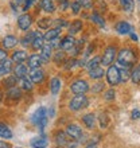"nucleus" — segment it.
Returning <instances> with one entry per match:
<instances>
[{
	"label": "nucleus",
	"mask_w": 140,
	"mask_h": 148,
	"mask_svg": "<svg viewBox=\"0 0 140 148\" xmlns=\"http://www.w3.org/2000/svg\"><path fill=\"white\" fill-rule=\"evenodd\" d=\"M0 137L4 139V140H10L12 137L11 129L8 128L5 124H3V123H0Z\"/></svg>",
	"instance_id": "nucleus-25"
},
{
	"label": "nucleus",
	"mask_w": 140,
	"mask_h": 148,
	"mask_svg": "<svg viewBox=\"0 0 140 148\" xmlns=\"http://www.w3.org/2000/svg\"><path fill=\"white\" fill-rule=\"evenodd\" d=\"M50 89L53 94H58L61 90V79L59 78H53L50 84Z\"/></svg>",
	"instance_id": "nucleus-31"
},
{
	"label": "nucleus",
	"mask_w": 140,
	"mask_h": 148,
	"mask_svg": "<svg viewBox=\"0 0 140 148\" xmlns=\"http://www.w3.org/2000/svg\"><path fill=\"white\" fill-rule=\"evenodd\" d=\"M43 45H45V38H43V35L40 34V32L35 31V38L31 43V47L34 49V50H40V49L43 47Z\"/></svg>",
	"instance_id": "nucleus-17"
},
{
	"label": "nucleus",
	"mask_w": 140,
	"mask_h": 148,
	"mask_svg": "<svg viewBox=\"0 0 140 148\" xmlns=\"http://www.w3.org/2000/svg\"><path fill=\"white\" fill-rule=\"evenodd\" d=\"M74 45H75V39L73 38V35H67L61 40L59 47H61V50H63V51H71Z\"/></svg>",
	"instance_id": "nucleus-12"
},
{
	"label": "nucleus",
	"mask_w": 140,
	"mask_h": 148,
	"mask_svg": "<svg viewBox=\"0 0 140 148\" xmlns=\"http://www.w3.org/2000/svg\"><path fill=\"white\" fill-rule=\"evenodd\" d=\"M18 84H19L20 89L26 90V92H31V90L34 89V82L30 79V77H22V78H19Z\"/></svg>",
	"instance_id": "nucleus-14"
},
{
	"label": "nucleus",
	"mask_w": 140,
	"mask_h": 148,
	"mask_svg": "<svg viewBox=\"0 0 140 148\" xmlns=\"http://www.w3.org/2000/svg\"><path fill=\"white\" fill-rule=\"evenodd\" d=\"M88 105H89V100L85 94H75V97H73L70 101L69 108L71 110H81L85 109Z\"/></svg>",
	"instance_id": "nucleus-3"
},
{
	"label": "nucleus",
	"mask_w": 140,
	"mask_h": 148,
	"mask_svg": "<svg viewBox=\"0 0 140 148\" xmlns=\"http://www.w3.org/2000/svg\"><path fill=\"white\" fill-rule=\"evenodd\" d=\"M109 124V117L108 114H105V113H102V114H100V125H101V128H106Z\"/></svg>",
	"instance_id": "nucleus-39"
},
{
	"label": "nucleus",
	"mask_w": 140,
	"mask_h": 148,
	"mask_svg": "<svg viewBox=\"0 0 140 148\" xmlns=\"http://www.w3.org/2000/svg\"><path fill=\"white\" fill-rule=\"evenodd\" d=\"M82 28V22L81 20H74L71 22L69 26V35H74V34H77V32L81 31Z\"/></svg>",
	"instance_id": "nucleus-26"
},
{
	"label": "nucleus",
	"mask_w": 140,
	"mask_h": 148,
	"mask_svg": "<svg viewBox=\"0 0 140 148\" xmlns=\"http://www.w3.org/2000/svg\"><path fill=\"white\" fill-rule=\"evenodd\" d=\"M28 57H27V53L24 50H16V51H14L12 53V61L14 62H16V63H23L26 59H27Z\"/></svg>",
	"instance_id": "nucleus-19"
},
{
	"label": "nucleus",
	"mask_w": 140,
	"mask_h": 148,
	"mask_svg": "<svg viewBox=\"0 0 140 148\" xmlns=\"http://www.w3.org/2000/svg\"><path fill=\"white\" fill-rule=\"evenodd\" d=\"M82 121H84V124L88 127V128H93L94 124H96V117H94L93 113H88V114H85V116L82 117Z\"/></svg>",
	"instance_id": "nucleus-27"
},
{
	"label": "nucleus",
	"mask_w": 140,
	"mask_h": 148,
	"mask_svg": "<svg viewBox=\"0 0 140 148\" xmlns=\"http://www.w3.org/2000/svg\"><path fill=\"white\" fill-rule=\"evenodd\" d=\"M89 71V77L93 78V79H98V78H102V75H104V69H102L101 66L96 67V69H90Z\"/></svg>",
	"instance_id": "nucleus-29"
},
{
	"label": "nucleus",
	"mask_w": 140,
	"mask_h": 148,
	"mask_svg": "<svg viewBox=\"0 0 140 148\" xmlns=\"http://www.w3.org/2000/svg\"><path fill=\"white\" fill-rule=\"evenodd\" d=\"M131 38H132L133 40H137V36H136V34H131Z\"/></svg>",
	"instance_id": "nucleus-53"
},
{
	"label": "nucleus",
	"mask_w": 140,
	"mask_h": 148,
	"mask_svg": "<svg viewBox=\"0 0 140 148\" xmlns=\"http://www.w3.org/2000/svg\"><path fill=\"white\" fill-rule=\"evenodd\" d=\"M43 63L42 58L39 54H32L27 58V66L28 69H35V67H40V65Z\"/></svg>",
	"instance_id": "nucleus-13"
},
{
	"label": "nucleus",
	"mask_w": 140,
	"mask_h": 148,
	"mask_svg": "<svg viewBox=\"0 0 140 148\" xmlns=\"http://www.w3.org/2000/svg\"><path fill=\"white\" fill-rule=\"evenodd\" d=\"M116 30L119 34H123V35H127V34H131V30H132V27H131V24L127 23V22H119L116 26Z\"/></svg>",
	"instance_id": "nucleus-22"
},
{
	"label": "nucleus",
	"mask_w": 140,
	"mask_h": 148,
	"mask_svg": "<svg viewBox=\"0 0 140 148\" xmlns=\"http://www.w3.org/2000/svg\"><path fill=\"white\" fill-rule=\"evenodd\" d=\"M131 78H132V81L135 82V84H140V63L132 70V73H131Z\"/></svg>",
	"instance_id": "nucleus-35"
},
{
	"label": "nucleus",
	"mask_w": 140,
	"mask_h": 148,
	"mask_svg": "<svg viewBox=\"0 0 140 148\" xmlns=\"http://www.w3.org/2000/svg\"><path fill=\"white\" fill-rule=\"evenodd\" d=\"M121 7L124 8V11L127 12H132L133 7H135V1L133 0H120Z\"/></svg>",
	"instance_id": "nucleus-33"
},
{
	"label": "nucleus",
	"mask_w": 140,
	"mask_h": 148,
	"mask_svg": "<svg viewBox=\"0 0 140 148\" xmlns=\"http://www.w3.org/2000/svg\"><path fill=\"white\" fill-rule=\"evenodd\" d=\"M81 49H82V42H81V40H78V42L75 40V45H74V47L71 49V51H73V55H74V57H75V55L80 53V50H81Z\"/></svg>",
	"instance_id": "nucleus-41"
},
{
	"label": "nucleus",
	"mask_w": 140,
	"mask_h": 148,
	"mask_svg": "<svg viewBox=\"0 0 140 148\" xmlns=\"http://www.w3.org/2000/svg\"><path fill=\"white\" fill-rule=\"evenodd\" d=\"M70 90L73 92L74 94H85L88 90H89V85L88 82L84 81V79H77L74 81L71 85H70Z\"/></svg>",
	"instance_id": "nucleus-6"
},
{
	"label": "nucleus",
	"mask_w": 140,
	"mask_h": 148,
	"mask_svg": "<svg viewBox=\"0 0 140 148\" xmlns=\"http://www.w3.org/2000/svg\"><path fill=\"white\" fill-rule=\"evenodd\" d=\"M14 70V61L12 59H4L0 62V75H8V74L11 73Z\"/></svg>",
	"instance_id": "nucleus-10"
},
{
	"label": "nucleus",
	"mask_w": 140,
	"mask_h": 148,
	"mask_svg": "<svg viewBox=\"0 0 140 148\" xmlns=\"http://www.w3.org/2000/svg\"><path fill=\"white\" fill-rule=\"evenodd\" d=\"M18 43H19V40H18L16 36L7 35V36H4L3 40H1V46H3L4 50H11V49H14Z\"/></svg>",
	"instance_id": "nucleus-11"
},
{
	"label": "nucleus",
	"mask_w": 140,
	"mask_h": 148,
	"mask_svg": "<svg viewBox=\"0 0 140 148\" xmlns=\"http://www.w3.org/2000/svg\"><path fill=\"white\" fill-rule=\"evenodd\" d=\"M54 23H55V26H57L58 28H61V27H66V26H67V22H66V20H63V19H57V20L54 22Z\"/></svg>",
	"instance_id": "nucleus-46"
},
{
	"label": "nucleus",
	"mask_w": 140,
	"mask_h": 148,
	"mask_svg": "<svg viewBox=\"0 0 140 148\" xmlns=\"http://www.w3.org/2000/svg\"><path fill=\"white\" fill-rule=\"evenodd\" d=\"M7 97L11 98V100L18 101V100H20V97H22V89H20V88H18V86L10 88V89L7 90Z\"/></svg>",
	"instance_id": "nucleus-20"
},
{
	"label": "nucleus",
	"mask_w": 140,
	"mask_h": 148,
	"mask_svg": "<svg viewBox=\"0 0 140 148\" xmlns=\"http://www.w3.org/2000/svg\"><path fill=\"white\" fill-rule=\"evenodd\" d=\"M70 7H71V10H73V14H80V11H81V5H80V3H78L77 0H74V1H71L70 3Z\"/></svg>",
	"instance_id": "nucleus-40"
},
{
	"label": "nucleus",
	"mask_w": 140,
	"mask_h": 148,
	"mask_svg": "<svg viewBox=\"0 0 140 148\" xmlns=\"http://www.w3.org/2000/svg\"><path fill=\"white\" fill-rule=\"evenodd\" d=\"M77 1L80 3V5L84 8H90L93 5V0H77Z\"/></svg>",
	"instance_id": "nucleus-42"
},
{
	"label": "nucleus",
	"mask_w": 140,
	"mask_h": 148,
	"mask_svg": "<svg viewBox=\"0 0 140 148\" xmlns=\"http://www.w3.org/2000/svg\"><path fill=\"white\" fill-rule=\"evenodd\" d=\"M12 71H14V75H16L18 78H22V77H27L30 70H28V66H26L23 63H18Z\"/></svg>",
	"instance_id": "nucleus-16"
},
{
	"label": "nucleus",
	"mask_w": 140,
	"mask_h": 148,
	"mask_svg": "<svg viewBox=\"0 0 140 148\" xmlns=\"http://www.w3.org/2000/svg\"><path fill=\"white\" fill-rule=\"evenodd\" d=\"M115 96H116V93H115V90L113 89H109L106 93H105V100H113L115 98Z\"/></svg>",
	"instance_id": "nucleus-45"
},
{
	"label": "nucleus",
	"mask_w": 140,
	"mask_h": 148,
	"mask_svg": "<svg viewBox=\"0 0 140 148\" xmlns=\"http://www.w3.org/2000/svg\"><path fill=\"white\" fill-rule=\"evenodd\" d=\"M50 24H51V20L46 19V18L38 20V27L42 28V30H49V26H50Z\"/></svg>",
	"instance_id": "nucleus-37"
},
{
	"label": "nucleus",
	"mask_w": 140,
	"mask_h": 148,
	"mask_svg": "<svg viewBox=\"0 0 140 148\" xmlns=\"http://www.w3.org/2000/svg\"><path fill=\"white\" fill-rule=\"evenodd\" d=\"M106 79L112 86L117 85L121 81L120 78V69L117 66H109L108 71H106Z\"/></svg>",
	"instance_id": "nucleus-5"
},
{
	"label": "nucleus",
	"mask_w": 140,
	"mask_h": 148,
	"mask_svg": "<svg viewBox=\"0 0 140 148\" xmlns=\"http://www.w3.org/2000/svg\"><path fill=\"white\" fill-rule=\"evenodd\" d=\"M55 141L59 145H67L69 144V136L65 132H58L55 135Z\"/></svg>",
	"instance_id": "nucleus-28"
},
{
	"label": "nucleus",
	"mask_w": 140,
	"mask_h": 148,
	"mask_svg": "<svg viewBox=\"0 0 140 148\" xmlns=\"http://www.w3.org/2000/svg\"><path fill=\"white\" fill-rule=\"evenodd\" d=\"M0 148H11V145L8 144V143H5V141L0 140Z\"/></svg>",
	"instance_id": "nucleus-51"
},
{
	"label": "nucleus",
	"mask_w": 140,
	"mask_h": 148,
	"mask_svg": "<svg viewBox=\"0 0 140 148\" xmlns=\"http://www.w3.org/2000/svg\"><path fill=\"white\" fill-rule=\"evenodd\" d=\"M1 100H3V93H1V90H0V102H1Z\"/></svg>",
	"instance_id": "nucleus-54"
},
{
	"label": "nucleus",
	"mask_w": 140,
	"mask_h": 148,
	"mask_svg": "<svg viewBox=\"0 0 140 148\" xmlns=\"http://www.w3.org/2000/svg\"><path fill=\"white\" fill-rule=\"evenodd\" d=\"M135 61H136V55L131 49H123L117 54V62L121 66H132Z\"/></svg>",
	"instance_id": "nucleus-1"
},
{
	"label": "nucleus",
	"mask_w": 140,
	"mask_h": 148,
	"mask_svg": "<svg viewBox=\"0 0 140 148\" xmlns=\"http://www.w3.org/2000/svg\"><path fill=\"white\" fill-rule=\"evenodd\" d=\"M39 5L45 12L47 14H53L55 11V4L53 0H40L39 1Z\"/></svg>",
	"instance_id": "nucleus-18"
},
{
	"label": "nucleus",
	"mask_w": 140,
	"mask_h": 148,
	"mask_svg": "<svg viewBox=\"0 0 140 148\" xmlns=\"http://www.w3.org/2000/svg\"><path fill=\"white\" fill-rule=\"evenodd\" d=\"M139 1H140V0H139Z\"/></svg>",
	"instance_id": "nucleus-56"
},
{
	"label": "nucleus",
	"mask_w": 140,
	"mask_h": 148,
	"mask_svg": "<svg viewBox=\"0 0 140 148\" xmlns=\"http://www.w3.org/2000/svg\"><path fill=\"white\" fill-rule=\"evenodd\" d=\"M7 51L4 50V49H0V62L4 61V59H7Z\"/></svg>",
	"instance_id": "nucleus-47"
},
{
	"label": "nucleus",
	"mask_w": 140,
	"mask_h": 148,
	"mask_svg": "<svg viewBox=\"0 0 140 148\" xmlns=\"http://www.w3.org/2000/svg\"><path fill=\"white\" fill-rule=\"evenodd\" d=\"M31 24H32V18L28 14H23V15H20L18 18V26H19L22 31H27L28 28L31 27Z\"/></svg>",
	"instance_id": "nucleus-7"
},
{
	"label": "nucleus",
	"mask_w": 140,
	"mask_h": 148,
	"mask_svg": "<svg viewBox=\"0 0 140 148\" xmlns=\"http://www.w3.org/2000/svg\"><path fill=\"white\" fill-rule=\"evenodd\" d=\"M86 148H96V143H93V144L90 143V144L88 145V147H86Z\"/></svg>",
	"instance_id": "nucleus-52"
},
{
	"label": "nucleus",
	"mask_w": 140,
	"mask_h": 148,
	"mask_svg": "<svg viewBox=\"0 0 140 148\" xmlns=\"http://www.w3.org/2000/svg\"><path fill=\"white\" fill-rule=\"evenodd\" d=\"M27 1L28 0H11V5L16 12L27 11Z\"/></svg>",
	"instance_id": "nucleus-21"
},
{
	"label": "nucleus",
	"mask_w": 140,
	"mask_h": 148,
	"mask_svg": "<svg viewBox=\"0 0 140 148\" xmlns=\"http://www.w3.org/2000/svg\"><path fill=\"white\" fill-rule=\"evenodd\" d=\"M15 148H22V147H15Z\"/></svg>",
	"instance_id": "nucleus-55"
},
{
	"label": "nucleus",
	"mask_w": 140,
	"mask_h": 148,
	"mask_svg": "<svg viewBox=\"0 0 140 148\" xmlns=\"http://www.w3.org/2000/svg\"><path fill=\"white\" fill-rule=\"evenodd\" d=\"M47 144V141L45 140V139H40V137H38V139H32L31 141V145L34 148H45Z\"/></svg>",
	"instance_id": "nucleus-36"
},
{
	"label": "nucleus",
	"mask_w": 140,
	"mask_h": 148,
	"mask_svg": "<svg viewBox=\"0 0 140 148\" xmlns=\"http://www.w3.org/2000/svg\"><path fill=\"white\" fill-rule=\"evenodd\" d=\"M67 7H70L69 0H59V11H65Z\"/></svg>",
	"instance_id": "nucleus-44"
},
{
	"label": "nucleus",
	"mask_w": 140,
	"mask_h": 148,
	"mask_svg": "<svg viewBox=\"0 0 140 148\" xmlns=\"http://www.w3.org/2000/svg\"><path fill=\"white\" fill-rule=\"evenodd\" d=\"M28 77L34 84H40L45 78V71L40 67H35V69H30L28 71Z\"/></svg>",
	"instance_id": "nucleus-9"
},
{
	"label": "nucleus",
	"mask_w": 140,
	"mask_h": 148,
	"mask_svg": "<svg viewBox=\"0 0 140 148\" xmlns=\"http://www.w3.org/2000/svg\"><path fill=\"white\" fill-rule=\"evenodd\" d=\"M100 65H101V57H94V58H92L90 61L86 62L88 70H90V69H96V67H98Z\"/></svg>",
	"instance_id": "nucleus-32"
},
{
	"label": "nucleus",
	"mask_w": 140,
	"mask_h": 148,
	"mask_svg": "<svg viewBox=\"0 0 140 148\" xmlns=\"http://www.w3.org/2000/svg\"><path fill=\"white\" fill-rule=\"evenodd\" d=\"M50 42H53V43L50 45L51 47H58V46H59V43H61V42H59V39H58V38L53 39V40H50Z\"/></svg>",
	"instance_id": "nucleus-49"
},
{
	"label": "nucleus",
	"mask_w": 140,
	"mask_h": 148,
	"mask_svg": "<svg viewBox=\"0 0 140 148\" xmlns=\"http://www.w3.org/2000/svg\"><path fill=\"white\" fill-rule=\"evenodd\" d=\"M31 121L34 123L35 125H38L40 131L43 132V129L47 124V110L46 108H38V109L34 112V114L31 116Z\"/></svg>",
	"instance_id": "nucleus-2"
},
{
	"label": "nucleus",
	"mask_w": 140,
	"mask_h": 148,
	"mask_svg": "<svg viewBox=\"0 0 140 148\" xmlns=\"http://www.w3.org/2000/svg\"><path fill=\"white\" fill-rule=\"evenodd\" d=\"M53 47L50 46V45H43V47L40 49V58H42V61H43V63L45 62H49L51 59V57H53Z\"/></svg>",
	"instance_id": "nucleus-15"
},
{
	"label": "nucleus",
	"mask_w": 140,
	"mask_h": 148,
	"mask_svg": "<svg viewBox=\"0 0 140 148\" xmlns=\"http://www.w3.org/2000/svg\"><path fill=\"white\" fill-rule=\"evenodd\" d=\"M117 55V50L115 46H109L106 50L104 51V54L101 57V65L104 66H109L110 63H113V61L116 59Z\"/></svg>",
	"instance_id": "nucleus-4"
},
{
	"label": "nucleus",
	"mask_w": 140,
	"mask_h": 148,
	"mask_svg": "<svg viewBox=\"0 0 140 148\" xmlns=\"http://www.w3.org/2000/svg\"><path fill=\"white\" fill-rule=\"evenodd\" d=\"M54 61H55V63L63 62V61H65V51H63V50L57 51V53L54 54Z\"/></svg>",
	"instance_id": "nucleus-38"
},
{
	"label": "nucleus",
	"mask_w": 140,
	"mask_h": 148,
	"mask_svg": "<svg viewBox=\"0 0 140 148\" xmlns=\"http://www.w3.org/2000/svg\"><path fill=\"white\" fill-rule=\"evenodd\" d=\"M34 38H35V31H30V32H27V35L23 36V39H22L20 42H22V45H23L24 47H28V46H31Z\"/></svg>",
	"instance_id": "nucleus-30"
},
{
	"label": "nucleus",
	"mask_w": 140,
	"mask_h": 148,
	"mask_svg": "<svg viewBox=\"0 0 140 148\" xmlns=\"http://www.w3.org/2000/svg\"><path fill=\"white\" fill-rule=\"evenodd\" d=\"M92 20H93V22H96L98 26H102V27L105 26L104 19H101V18L98 16V14H93V15H92Z\"/></svg>",
	"instance_id": "nucleus-43"
},
{
	"label": "nucleus",
	"mask_w": 140,
	"mask_h": 148,
	"mask_svg": "<svg viewBox=\"0 0 140 148\" xmlns=\"http://www.w3.org/2000/svg\"><path fill=\"white\" fill-rule=\"evenodd\" d=\"M66 135L70 139L80 140L82 137V129L75 124H70V125H67V128H66Z\"/></svg>",
	"instance_id": "nucleus-8"
},
{
	"label": "nucleus",
	"mask_w": 140,
	"mask_h": 148,
	"mask_svg": "<svg viewBox=\"0 0 140 148\" xmlns=\"http://www.w3.org/2000/svg\"><path fill=\"white\" fill-rule=\"evenodd\" d=\"M131 69V66H123V69L120 70V78L121 81H127L129 77H131V73L132 71L129 70Z\"/></svg>",
	"instance_id": "nucleus-34"
},
{
	"label": "nucleus",
	"mask_w": 140,
	"mask_h": 148,
	"mask_svg": "<svg viewBox=\"0 0 140 148\" xmlns=\"http://www.w3.org/2000/svg\"><path fill=\"white\" fill-rule=\"evenodd\" d=\"M61 35V28L55 27V28H51V30H47V32L43 35V38H45V40H53V39L58 38V36Z\"/></svg>",
	"instance_id": "nucleus-23"
},
{
	"label": "nucleus",
	"mask_w": 140,
	"mask_h": 148,
	"mask_svg": "<svg viewBox=\"0 0 140 148\" xmlns=\"http://www.w3.org/2000/svg\"><path fill=\"white\" fill-rule=\"evenodd\" d=\"M132 119H140V110L135 109L132 112Z\"/></svg>",
	"instance_id": "nucleus-50"
},
{
	"label": "nucleus",
	"mask_w": 140,
	"mask_h": 148,
	"mask_svg": "<svg viewBox=\"0 0 140 148\" xmlns=\"http://www.w3.org/2000/svg\"><path fill=\"white\" fill-rule=\"evenodd\" d=\"M18 81H19V78L16 77V75H5V78H4V81H3V86L10 89V88L16 86Z\"/></svg>",
	"instance_id": "nucleus-24"
},
{
	"label": "nucleus",
	"mask_w": 140,
	"mask_h": 148,
	"mask_svg": "<svg viewBox=\"0 0 140 148\" xmlns=\"http://www.w3.org/2000/svg\"><path fill=\"white\" fill-rule=\"evenodd\" d=\"M102 88H104V85H102V84H96V85H94V88H92V90H93V92H100Z\"/></svg>",
	"instance_id": "nucleus-48"
}]
</instances>
